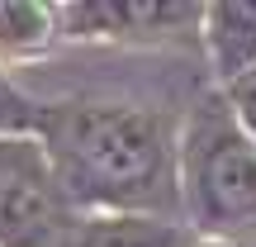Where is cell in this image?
<instances>
[{"mask_svg":"<svg viewBox=\"0 0 256 247\" xmlns=\"http://www.w3.org/2000/svg\"><path fill=\"white\" fill-rule=\"evenodd\" d=\"M190 209L214 233H256V143L223 119H204L185 147Z\"/></svg>","mask_w":256,"mask_h":247,"instance_id":"obj_2","label":"cell"},{"mask_svg":"<svg viewBox=\"0 0 256 247\" xmlns=\"http://www.w3.org/2000/svg\"><path fill=\"white\" fill-rule=\"evenodd\" d=\"M209 48H214V67L232 81H242V67L256 62V5H209Z\"/></svg>","mask_w":256,"mask_h":247,"instance_id":"obj_5","label":"cell"},{"mask_svg":"<svg viewBox=\"0 0 256 247\" xmlns=\"http://www.w3.org/2000/svg\"><path fill=\"white\" fill-rule=\"evenodd\" d=\"M66 247H185V238L180 228L152 219H100L66 238Z\"/></svg>","mask_w":256,"mask_h":247,"instance_id":"obj_6","label":"cell"},{"mask_svg":"<svg viewBox=\"0 0 256 247\" xmlns=\"http://www.w3.org/2000/svg\"><path fill=\"white\" fill-rule=\"evenodd\" d=\"M38 114L28 110L24 95H14V86L0 76V133H19V128H34Z\"/></svg>","mask_w":256,"mask_h":247,"instance_id":"obj_8","label":"cell"},{"mask_svg":"<svg viewBox=\"0 0 256 247\" xmlns=\"http://www.w3.org/2000/svg\"><path fill=\"white\" fill-rule=\"evenodd\" d=\"M232 105H238V119L242 133L256 143V72H247L242 81H232Z\"/></svg>","mask_w":256,"mask_h":247,"instance_id":"obj_9","label":"cell"},{"mask_svg":"<svg viewBox=\"0 0 256 247\" xmlns=\"http://www.w3.org/2000/svg\"><path fill=\"white\" fill-rule=\"evenodd\" d=\"M57 15H66L86 34H114V29L152 34L162 24L194 19V5H162V0H119V5H110V0H90V5H62Z\"/></svg>","mask_w":256,"mask_h":247,"instance_id":"obj_4","label":"cell"},{"mask_svg":"<svg viewBox=\"0 0 256 247\" xmlns=\"http://www.w3.org/2000/svg\"><path fill=\"white\" fill-rule=\"evenodd\" d=\"M52 15L48 5H28V0H0V53H34L52 34Z\"/></svg>","mask_w":256,"mask_h":247,"instance_id":"obj_7","label":"cell"},{"mask_svg":"<svg viewBox=\"0 0 256 247\" xmlns=\"http://www.w3.org/2000/svg\"><path fill=\"white\" fill-rule=\"evenodd\" d=\"M57 233V185L43 147L0 138V247H43Z\"/></svg>","mask_w":256,"mask_h":247,"instance_id":"obj_3","label":"cell"},{"mask_svg":"<svg viewBox=\"0 0 256 247\" xmlns=\"http://www.w3.org/2000/svg\"><path fill=\"white\" fill-rule=\"evenodd\" d=\"M209 247H232V242H209Z\"/></svg>","mask_w":256,"mask_h":247,"instance_id":"obj_10","label":"cell"},{"mask_svg":"<svg viewBox=\"0 0 256 247\" xmlns=\"http://www.w3.org/2000/svg\"><path fill=\"white\" fill-rule=\"evenodd\" d=\"M52 166L72 195L90 204H166L171 200V133L133 105H72L48 114Z\"/></svg>","mask_w":256,"mask_h":247,"instance_id":"obj_1","label":"cell"}]
</instances>
